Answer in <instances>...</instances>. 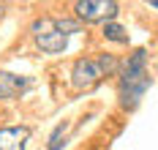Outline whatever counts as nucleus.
Returning a JSON list of instances; mask_svg holds the SVG:
<instances>
[{
  "instance_id": "obj_6",
  "label": "nucleus",
  "mask_w": 158,
  "mask_h": 150,
  "mask_svg": "<svg viewBox=\"0 0 158 150\" xmlns=\"http://www.w3.org/2000/svg\"><path fill=\"white\" fill-rule=\"evenodd\" d=\"M30 139L27 126H6L0 128V150H25Z\"/></svg>"
},
{
  "instance_id": "obj_5",
  "label": "nucleus",
  "mask_w": 158,
  "mask_h": 150,
  "mask_svg": "<svg viewBox=\"0 0 158 150\" xmlns=\"http://www.w3.org/2000/svg\"><path fill=\"white\" fill-rule=\"evenodd\" d=\"M30 85H33L30 77H19V74H11V71H0V101L19 98Z\"/></svg>"
},
{
  "instance_id": "obj_3",
  "label": "nucleus",
  "mask_w": 158,
  "mask_h": 150,
  "mask_svg": "<svg viewBox=\"0 0 158 150\" xmlns=\"http://www.w3.org/2000/svg\"><path fill=\"white\" fill-rule=\"evenodd\" d=\"M33 33H35V47L47 55H63L68 47V35L57 27L55 19H35Z\"/></svg>"
},
{
  "instance_id": "obj_1",
  "label": "nucleus",
  "mask_w": 158,
  "mask_h": 150,
  "mask_svg": "<svg viewBox=\"0 0 158 150\" xmlns=\"http://www.w3.org/2000/svg\"><path fill=\"white\" fill-rule=\"evenodd\" d=\"M150 82L153 79L147 74V52L134 49L128 55V60L123 63V68H120V87H117L120 104L126 109H136L139 101H142V96L147 93Z\"/></svg>"
},
{
  "instance_id": "obj_8",
  "label": "nucleus",
  "mask_w": 158,
  "mask_h": 150,
  "mask_svg": "<svg viewBox=\"0 0 158 150\" xmlns=\"http://www.w3.org/2000/svg\"><path fill=\"white\" fill-rule=\"evenodd\" d=\"M65 134H68V123H60L55 131H52V136H49V145H47V150H60L65 145L63 139H65Z\"/></svg>"
},
{
  "instance_id": "obj_2",
  "label": "nucleus",
  "mask_w": 158,
  "mask_h": 150,
  "mask_svg": "<svg viewBox=\"0 0 158 150\" xmlns=\"http://www.w3.org/2000/svg\"><path fill=\"white\" fill-rule=\"evenodd\" d=\"M117 71L114 55H98V57H82L71 68V87L74 90H90L98 85L104 77H109Z\"/></svg>"
},
{
  "instance_id": "obj_4",
  "label": "nucleus",
  "mask_w": 158,
  "mask_h": 150,
  "mask_svg": "<svg viewBox=\"0 0 158 150\" xmlns=\"http://www.w3.org/2000/svg\"><path fill=\"white\" fill-rule=\"evenodd\" d=\"M120 6L114 0H79L74 3V14L79 22H114Z\"/></svg>"
},
{
  "instance_id": "obj_7",
  "label": "nucleus",
  "mask_w": 158,
  "mask_h": 150,
  "mask_svg": "<svg viewBox=\"0 0 158 150\" xmlns=\"http://www.w3.org/2000/svg\"><path fill=\"white\" fill-rule=\"evenodd\" d=\"M104 38L114 41V44H128V30L123 25H117V22H106L104 25Z\"/></svg>"
},
{
  "instance_id": "obj_9",
  "label": "nucleus",
  "mask_w": 158,
  "mask_h": 150,
  "mask_svg": "<svg viewBox=\"0 0 158 150\" xmlns=\"http://www.w3.org/2000/svg\"><path fill=\"white\" fill-rule=\"evenodd\" d=\"M150 8H158V0H150Z\"/></svg>"
},
{
  "instance_id": "obj_10",
  "label": "nucleus",
  "mask_w": 158,
  "mask_h": 150,
  "mask_svg": "<svg viewBox=\"0 0 158 150\" xmlns=\"http://www.w3.org/2000/svg\"><path fill=\"white\" fill-rule=\"evenodd\" d=\"M0 17H3V6H0Z\"/></svg>"
}]
</instances>
